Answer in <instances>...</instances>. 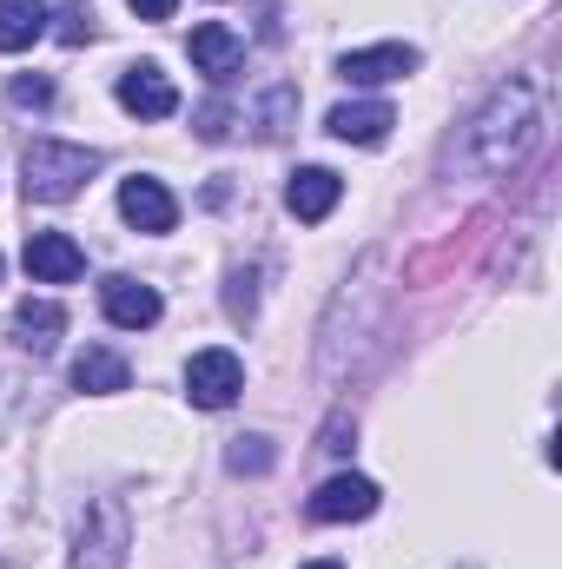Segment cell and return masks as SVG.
<instances>
[{
  "instance_id": "cell-17",
  "label": "cell",
  "mask_w": 562,
  "mask_h": 569,
  "mask_svg": "<svg viewBox=\"0 0 562 569\" xmlns=\"http://www.w3.org/2000/svg\"><path fill=\"white\" fill-rule=\"evenodd\" d=\"M225 311H232L239 325H252V318H259V266H252V272H245V266L232 272V291H225Z\"/></svg>"
},
{
  "instance_id": "cell-21",
  "label": "cell",
  "mask_w": 562,
  "mask_h": 569,
  "mask_svg": "<svg viewBox=\"0 0 562 569\" xmlns=\"http://www.w3.org/2000/svg\"><path fill=\"white\" fill-rule=\"evenodd\" d=\"M304 569H344V563H304Z\"/></svg>"
},
{
  "instance_id": "cell-14",
  "label": "cell",
  "mask_w": 562,
  "mask_h": 569,
  "mask_svg": "<svg viewBox=\"0 0 562 569\" xmlns=\"http://www.w3.org/2000/svg\"><path fill=\"white\" fill-rule=\"evenodd\" d=\"M60 331H67V311L53 305V298H20V311H13V338L27 345V351H53L60 345Z\"/></svg>"
},
{
  "instance_id": "cell-3",
  "label": "cell",
  "mask_w": 562,
  "mask_h": 569,
  "mask_svg": "<svg viewBox=\"0 0 562 569\" xmlns=\"http://www.w3.org/2000/svg\"><path fill=\"white\" fill-rule=\"evenodd\" d=\"M127 550H133V537H127V510H120L113 497L87 503V510H80V530H73V569H120L127 563Z\"/></svg>"
},
{
  "instance_id": "cell-18",
  "label": "cell",
  "mask_w": 562,
  "mask_h": 569,
  "mask_svg": "<svg viewBox=\"0 0 562 569\" xmlns=\"http://www.w3.org/2000/svg\"><path fill=\"white\" fill-rule=\"evenodd\" d=\"M225 463H232L239 477H245V470L259 477V470H272V443H265V437H232V450H225Z\"/></svg>"
},
{
  "instance_id": "cell-2",
  "label": "cell",
  "mask_w": 562,
  "mask_h": 569,
  "mask_svg": "<svg viewBox=\"0 0 562 569\" xmlns=\"http://www.w3.org/2000/svg\"><path fill=\"white\" fill-rule=\"evenodd\" d=\"M100 172V152L93 146H67V140H33L20 152V186H27V199H40V206H60V199H73L87 179Z\"/></svg>"
},
{
  "instance_id": "cell-9",
  "label": "cell",
  "mask_w": 562,
  "mask_h": 569,
  "mask_svg": "<svg viewBox=\"0 0 562 569\" xmlns=\"http://www.w3.org/2000/svg\"><path fill=\"white\" fill-rule=\"evenodd\" d=\"M185 53H192V67L205 73V80H232L239 73V60H245V40L225 27V20H205V27H192V40H185Z\"/></svg>"
},
{
  "instance_id": "cell-1",
  "label": "cell",
  "mask_w": 562,
  "mask_h": 569,
  "mask_svg": "<svg viewBox=\"0 0 562 569\" xmlns=\"http://www.w3.org/2000/svg\"><path fill=\"white\" fill-rule=\"evenodd\" d=\"M543 120H550L543 80H536V73H510V80L476 107V120L463 127V166H470L476 179H510V172L543 146Z\"/></svg>"
},
{
  "instance_id": "cell-19",
  "label": "cell",
  "mask_w": 562,
  "mask_h": 569,
  "mask_svg": "<svg viewBox=\"0 0 562 569\" xmlns=\"http://www.w3.org/2000/svg\"><path fill=\"white\" fill-rule=\"evenodd\" d=\"M7 93H13V107H53V80L47 73H20Z\"/></svg>"
},
{
  "instance_id": "cell-20",
  "label": "cell",
  "mask_w": 562,
  "mask_h": 569,
  "mask_svg": "<svg viewBox=\"0 0 562 569\" xmlns=\"http://www.w3.org/2000/svg\"><path fill=\"white\" fill-rule=\"evenodd\" d=\"M127 7H133L140 20H172V7H179V0H127Z\"/></svg>"
},
{
  "instance_id": "cell-10",
  "label": "cell",
  "mask_w": 562,
  "mask_h": 569,
  "mask_svg": "<svg viewBox=\"0 0 562 569\" xmlns=\"http://www.w3.org/2000/svg\"><path fill=\"white\" fill-rule=\"evenodd\" d=\"M100 311L120 325V331H145V325H159V291L152 284H140V279H127V272H113V279L100 284Z\"/></svg>"
},
{
  "instance_id": "cell-8",
  "label": "cell",
  "mask_w": 562,
  "mask_h": 569,
  "mask_svg": "<svg viewBox=\"0 0 562 569\" xmlns=\"http://www.w3.org/2000/svg\"><path fill=\"white\" fill-rule=\"evenodd\" d=\"M120 107H127L133 120H172V113H179V93H172V80H165L152 60H140V67L120 73Z\"/></svg>"
},
{
  "instance_id": "cell-7",
  "label": "cell",
  "mask_w": 562,
  "mask_h": 569,
  "mask_svg": "<svg viewBox=\"0 0 562 569\" xmlns=\"http://www.w3.org/2000/svg\"><path fill=\"white\" fill-rule=\"evenodd\" d=\"M120 219H127L133 232H172V226H179V199H172L159 179L133 172V179L120 186Z\"/></svg>"
},
{
  "instance_id": "cell-5",
  "label": "cell",
  "mask_w": 562,
  "mask_h": 569,
  "mask_svg": "<svg viewBox=\"0 0 562 569\" xmlns=\"http://www.w3.org/2000/svg\"><path fill=\"white\" fill-rule=\"evenodd\" d=\"M378 510V483L371 477H331V483H318V497H311V523H364Z\"/></svg>"
},
{
  "instance_id": "cell-15",
  "label": "cell",
  "mask_w": 562,
  "mask_h": 569,
  "mask_svg": "<svg viewBox=\"0 0 562 569\" xmlns=\"http://www.w3.org/2000/svg\"><path fill=\"white\" fill-rule=\"evenodd\" d=\"M73 385H80V391H93V398H113V391H127V385H133V371H127V358H120V351L87 345V351L73 358Z\"/></svg>"
},
{
  "instance_id": "cell-22",
  "label": "cell",
  "mask_w": 562,
  "mask_h": 569,
  "mask_svg": "<svg viewBox=\"0 0 562 569\" xmlns=\"http://www.w3.org/2000/svg\"><path fill=\"white\" fill-rule=\"evenodd\" d=\"M0 272H7V266H0Z\"/></svg>"
},
{
  "instance_id": "cell-11",
  "label": "cell",
  "mask_w": 562,
  "mask_h": 569,
  "mask_svg": "<svg viewBox=\"0 0 562 569\" xmlns=\"http://www.w3.org/2000/svg\"><path fill=\"white\" fill-rule=\"evenodd\" d=\"M411 67H418V47H404V40H391V47H358V53L338 60V73H344L351 87H384V80H404Z\"/></svg>"
},
{
  "instance_id": "cell-4",
  "label": "cell",
  "mask_w": 562,
  "mask_h": 569,
  "mask_svg": "<svg viewBox=\"0 0 562 569\" xmlns=\"http://www.w3.org/2000/svg\"><path fill=\"white\" fill-rule=\"evenodd\" d=\"M239 391H245V365H239V351H225V345L192 351V365H185V398H192L199 411H225Z\"/></svg>"
},
{
  "instance_id": "cell-13",
  "label": "cell",
  "mask_w": 562,
  "mask_h": 569,
  "mask_svg": "<svg viewBox=\"0 0 562 569\" xmlns=\"http://www.w3.org/2000/svg\"><path fill=\"white\" fill-rule=\"evenodd\" d=\"M338 199H344V179L324 172V166H304V172H291V186H284V206H291V219H304V226L331 219Z\"/></svg>"
},
{
  "instance_id": "cell-16",
  "label": "cell",
  "mask_w": 562,
  "mask_h": 569,
  "mask_svg": "<svg viewBox=\"0 0 562 569\" xmlns=\"http://www.w3.org/2000/svg\"><path fill=\"white\" fill-rule=\"evenodd\" d=\"M47 33V0H0V53H27Z\"/></svg>"
},
{
  "instance_id": "cell-6",
  "label": "cell",
  "mask_w": 562,
  "mask_h": 569,
  "mask_svg": "<svg viewBox=\"0 0 562 569\" xmlns=\"http://www.w3.org/2000/svg\"><path fill=\"white\" fill-rule=\"evenodd\" d=\"M20 266H27L33 284H73L80 272H87V252H80L67 232H33L27 252H20Z\"/></svg>"
},
{
  "instance_id": "cell-12",
  "label": "cell",
  "mask_w": 562,
  "mask_h": 569,
  "mask_svg": "<svg viewBox=\"0 0 562 569\" xmlns=\"http://www.w3.org/2000/svg\"><path fill=\"white\" fill-rule=\"evenodd\" d=\"M331 140L344 146H378L391 127H398V113H391V100H344V107H331Z\"/></svg>"
}]
</instances>
